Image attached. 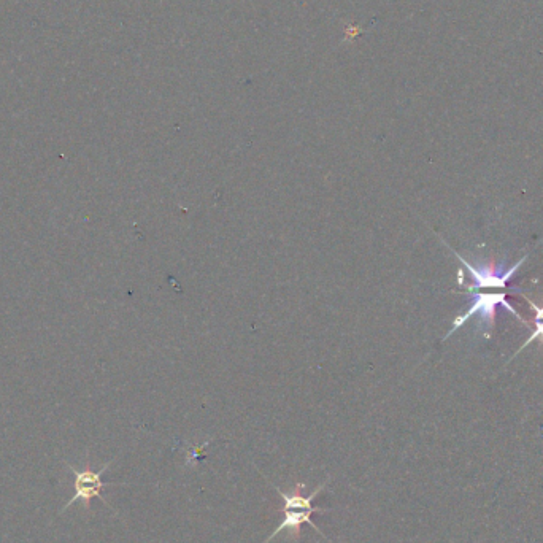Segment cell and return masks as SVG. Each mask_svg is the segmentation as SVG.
<instances>
[{"mask_svg": "<svg viewBox=\"0 0 543 543\" xmlns=\"http://www.w3.org/2000/svg\"><path fill=\"white\" fill-rule=\"evenodd\" d=\"M324 486H326V483L318 486V488L310 494L304 493L305 483L302 482H297V485L294 486L291 493H283L280 488L275 486V490H277L278 496H280V499H282L283 502L282 507L278 509V512L282 513L283 517L280 524H278L277 529L267 537L266 542L264 543H269L270 540L275 539V537L283 531H289V534H291V537H293L294 540H299L301 539L302 524H310L320 536L326 537L323 532L320 531V528H318L316 524H313L312 521L313 513H320L321 515V513L328 512V510L316 509L312 504L316 497H318V494L324 490Z\"/></svg>", "mask_w": 543, "mask_h": 543, "instance_id": "cell-1", "label": "cell"}, {"mask_svg": "<svg viewBox=\"0 0 543 543\" xmlns=\"http://www.w3.org/2000/svg\"><path fill=\"white\" fill-rule=\"evenodd\" d=\"M110 466H112V461L104 464V466L101 467V470H94L89 466H86L85 469L78 470L67 464L70 474L74 475V496H72V499L64 505V509L61 510V513L66 512V510L70 509L77 501H83V504L86 505V509H89V505H91V501H93L94 497L101 499L104 504H107V501L102 497V490H104V488H108V486H126L124 483L118 485V483L102 482V475L107 472L108 467Z\"/></svg>", "mask_w": 543, "mask_h": 543, "instance_id": "cell-4", "label": "cell"}, {"mask_svg": "<svg viewBox=\"0 0 543 543\" xmlns=\"http://www.w3.org/2000/svg\"><path fill=\"white\" fill-rule=\"evenodd\" d=\"M469 294H472V297H470L472 304H470L469 310L463 313V315L456 316L455 321H453V328L448 331L447 336L443 340H447L448 337L453 336V332L458 331L459 328H463L464 324L469 321V318L475 315L478 316V328L483 329L486 339H490L494 323H496L497 307H504L507 312L512 313L515 318H518L524 326H528L523 316L517 310L513 309L512 305L507 301V297H509L507 294L467 293V296Z\"/></svg>", "mask_w": 543, "mask_h": 543, "instance_id": "cell-2", "label": "cell"}, {"mask_svg": "<svg viewBox=\"0 0 543 543\" xmlns=\"http://www.w3.org/2000/svg\"><path fill=\"white\" fill-rule=\"evenodd\" d=\"M448 248L455 253L458 261L461 262L464 267H466L467 274H469L470 278H472V285H464L466 286V291H464V294L475 293L477 289L483 288H505V286L509 285L513 275L517 274L518 269H520L524 262H526V259H528V255L523 256V258H521L520 261L515 262L510 269H505V267L501 266V264H496L494 258H491L488 264H482V266H472L467 259H464L463 256L456 253L453 248Z\"/></svg>", "mask_w": 543, "mask_h": 543, "instance_id": "cell-3", "label": "cell"}]
</instances>
